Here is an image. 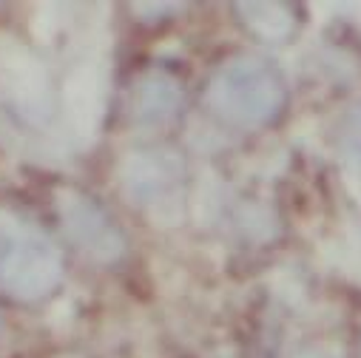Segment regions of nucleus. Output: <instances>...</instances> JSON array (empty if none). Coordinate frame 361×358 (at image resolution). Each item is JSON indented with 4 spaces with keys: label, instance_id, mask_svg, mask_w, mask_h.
Wrapping results in <instances>:
<instances>
[{
    "label": "nucleus",
    "instance_id": "39448f33",
    "mask_svg": "<svg viewBox=\"0 0 361 358\" xmlns=\"http://www.w3.org/2000/svg\"><path fill=\"white\" fill-rule=\"evenodd\" d=\"M183 109V85L168 71H148L134 88V117L145 125H162Z\"/></svg>",
    "mask_w": 361,
    "mask_h": 358
},
{
    "label": "nucleus",
    "instance_id": "0eeeda50",
    "mask_svg": "<svg viewBox=\"0 0 361 358\" xmlns=\"http://www.w3.org/2000/svg\"><path fill=\"white\" fill-rule=\"evenodd\" d=\"M338 151H341L347 168L361 179V106L341 120V128H338Z\"/></svg>",
    "mask_w": 361,
    "mask_h": 358
},
{
    "label": "nucleus",
    "instance_id": "7ed1b4c3",
    "mask_svg": "<svg viewBox=\"0 0 361 358\" xmlns=\"http://www.w3.org/2000/svg\"><path fill=\"white\" fill-rule=\"evenodd\" d=\"M57 211L66 236L85 259L111 264L126 253V239L120 228L92 197L68 191L57 199Z\"/></svg>",
    "mask_w": 361,
    "mask_h": 358
},
{
    "label": "nucleus",
    "instance_id": "6e6552de",
    "mask_svg": "<svg viewBox=\"0 0 361 358\" xmlns=\"http://www.w3.org/2000/svg\"><path fill=\"white\" fill-rule=\"evenodd\" d=\"M296 358H338V355L333 350H327V347H310V350L299 352Z\"/></svg>",
    "mask_w": 361,
    "mask_h": 358
},
{
    "label": "nucleus",
    "instance_id": "20e7f679",
    "mask_svg": "<svg viewBox=\"0 0 361 358\" xmlns=\"http://www.w3.org/2000/svg\"><path fill=\"white\" fill-rule=\"evenodd\" d=\"M233 9H236L242 29L267 46L288 43L299 32V23H302L299 6L279 4V0H270V4H236Z\"/></svg>",
    "mask_w": 361,
    "mask_h": 358
},
{
    "label": "nucleus",
    "instance_id": "423d86ee",
    "mask_svg": "<svg viewBox=\"0 0 361 358\" xmlns=\"http://www.w3.org/2000/svg\"><path fill=\"white\" fill-rule=\"evenodd\" d=\"M179 171H183V165H179V159L171 156L168 151L137 154L126 165L123 179H126V188H128L131 199L148 202V199H157L159 194H165L176 183Z\"/></svg>",
    "mask_w": 361,
    "mask_h": 358
},
{
    "label": "nucleus",
    "instance_id": "f03ea898",
    "mask_svg": "<svg viewBox=\"0 0 361 358\" xmlns=\"http://www.w3.org/2000/svg\"><path fill=\"white\" fill-rule=\"evenodd\" d=\"M60 282V247L35 222L0 208V293L12 302H40Z\"/></svg>",
    "mask_w": 361,
    "mask_h": 358
},
{
    "label": "nucleus",
    "instance_id": "f257e3e1",
    "mask_svg": "<svg viewBox=\"0 0 361 358\" xmlns=\"http://www.w3.org/2000/svg\"><path fill=\"white\" fill-rule=\"evenodd\" d=\"M208 109L228 125L256 131L274 125L288 106V85L276 66L262 57H233L222 63L205 88Z\"/></svg>",
    "mask_w": 361,
    "mask_h": 358
}]
</instances>
